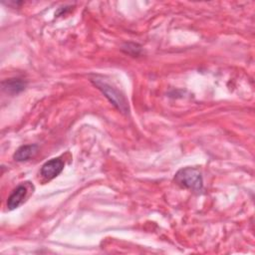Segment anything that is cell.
Here are the masks:
<instances>
[{
	"mask_svg": "<svg viewBox=\"0 0 255 255\" xmlns=\"http://www.w3.org/2000/svg\"><path fill=\"white\" fill-rule=\"evenodd\" d=\"M38 150L37 144H25L21 145L13 154V158L16 161H25L31 158Z\"/></svg>",
	"mask_w": 255,
	"mask_h": 255,
	"instance_id": "cell-6",
	"label": "cell"
},
{
	"mask_svg": "<svg viewBox=\"0 0 255 255\" xmlns=\"http://www.w3.org/2000/svg\"><path fill=\"white\" fill-rule=\"evenodd\" d=\"M174 182L182 188H187L192 191L199 192L203 188L202 175L199 169L195 167H183L180 168L173 178Z\"/></svg>",
	"mask_w": 255,
	"mask_h": 255,
	"instance_id": "cell-2",
	"label": "cell"
},
{
	"mask_svg": "<svg viewBox=\"0 0 255 255\" xmlns=\"http://www.w3.org/2000/svg\"><path fill=\"white\" fill-rule=\"evenodd\" d=\"M64 161L61 157H54L46 161L41 167V175L47 179L51 180L58 176L64 169Z\"/></svg>",
	"mask_w": 255,
	"mask_h": 255,
	"instance_id": "cell-3",
	"label": "cell"
},
{
	"mask_svg": "<svg viewBox=\"0 0 255 255\" xmlns=\"http://www.w3.org/2000/svg\"><path fill=\"white\" fill-rule=\"evenodd\" d=\"M123 51H125L127 54L132 55V56H137L140 52V46L134 43H127L126 46L123 47Z\"/></svg>",
	"mask_w": 255,
	"mask_h": 255,
	"instance_id": "cell-7",
	"label": "cell"
},
{
	"mask_svg": "<svg viewBox=\"0 0 255 255\" xmlns=\"http://www.w3.org/2000/svg\"><path fill=\"white\" fill-rule=\"evenodd\" d=\"M26 87V83L18 78H13L9 80H5L2 82V89L4 92L10 95L19 94Z\"/></svg>",
	"mask_w": 255,
	"mask_h": 255,
	"instance_id": "cell-5",
	"label": "cell"
},
{
	"mask_svg": "<svg viewBox=\"0 0 255 255\" xmlns=\"http://www.w3.org/2000/svg\"><path fill=\"white\" fill-rule=\"evenodd\" d=\"M90 81L95 87H97L103 95L123 114H128V105L125 96L117 90L113 85L108 83L103 76L91 75Z\"/></svg>",
	"mask_w": 255,
	"mask_h": 255,
	"instance_id": "cell-1",
	"label": "cell"
},
{
	"mask_svg": "<svg viewBox=\"0 0 255 255\" xmlns=\"http://www.w3.org/2000/svg\"><path fill=\"white\" fill-rule=\"evenodd\" d=\"M27 194V188L25 185H18L9 195L7 200V207L9 210H13L22 204Z\"/></svg>",
	"mask_w": 255,
	"mask_h": 255,
	"instance_id": "cell-4",
	"label": "cell"
}]
</instances>
